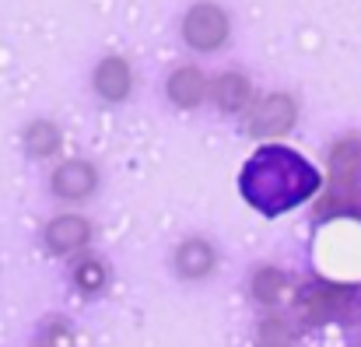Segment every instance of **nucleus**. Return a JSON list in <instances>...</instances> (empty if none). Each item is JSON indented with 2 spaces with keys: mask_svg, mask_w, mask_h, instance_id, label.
<instances>
[{
  "mask_svg": "<svg viewBox=\"0 0 361 347\" xmlns=\"http://www.w3.org/2000/svg\"><path fill=\"white\" fill-rule=\"evenodd\" d=\"M78 284H81V291H99V288L106 284V274H102V267H99L95 260L81 263V267H78Z\"/></svg>",
  "mask_w": 361,
  "mask_h": 347,
  "instance_id": "4468645a",
  "label": "nucleus"
},
{
  "mask_svg": "<svg viewBox=\"0 0 361 347\" xmlns=\"http://www.w3.org/2000/svg\"><path fill=\"white\" fill-rule=\"evenodd\" d=\"M176 267H179L183 277H204V274L214 267V249H211L207 242H200V238H190V242L179 245Z\"/></svg>",
  "mask_w": 361,
  "mask_h": 347,
  "instance_id": "9b49d317",
  "label": "nucleus"
},
{
  "mask_svg": "<svg viewBox=\"0 0 361 347\" xmlns=\"http://www.w3.org/2000/svg\"><path fill=\"white\" fill-rule=\"evenodd\" d=\"M95 183H99V176H95V169L88 162H67V165H60L53 172V190L60 197H67V200L88 197L95 190Z\"/></svg>",
  "mask_w": 361,
  "mask_h": 347,
  "instance_id": "0eeeda50",
  "label": "nucleus"
},
{
  "mask_svg": "<svg viewBox=\"0 0 361 347\" xmlns=\"http://www.w3.org/2000/svg\"><path fill=\"white\" fill-rule=\"evenodd\" d=\"M88 221L85 218H78V214H63V218H56L49 229H46V242H49V249L53 252H74V249H81L85 242H88Z\"/></svg>",
  "mask_w": 361,
  "mask_h": 347,
  "instance_id": "1a4fd4ad",
  "label": "nucleus"
},
{
  "mask_svg": "<svg viewBox=\"0 0 361 347\" xmlns=\"http://www.w3.org/2000/svg\"><path fill=\"white\" fill-rule=\"evenodd\" d=\"M242 197L267 218H277L298 204H305L319 190V172L291 147L267 144L242 165Z\"/></svg>",
  "mask_w": 361,
  "mask_h": 347,
  "instance_id": "f257e3e1",
  "label": "nucleus"
},
{
  "mask_svg": "<svg viewBox=\"0 0 361 347\" xmlns=\"http://www.w3.org/2000/svg\"><path fill=\"white\" fill-rule=\"evenodd\" d=\"M95 92L102 95V99H109V102H120L130 95V81H133V74H130V63L123 60V56H106L99 67H95Z\"/></svg>",
  "mask_w": 361,
  "mask_h": 347,
  "instance_id": "423d86ee",
  "label": "nucleus"
},
{
  "mask_svg": "<svg viewBox=\"0 0 361 347\" xmlns=\"http://www.w3.org/2000/svg\"><path fill=\"white\" fill-rule=\"evenodd\" d=\"M252 291H256V298L259 302H277V295L284 291V277L277 274V270H259L256 274V284H252Z\"/></svg>",
  "mask_w": 361,
  "mask_h": 347,
  "instance_id": "ddd939ff",
  "label": "nucleus"
},
{
  "mask_svg": "<svg viewBox=\"0 0 361 347\" xmlns=\"http://www.w3.org/2000/svg\"><path fill=\"white\" fill-rule=\"evenodd\" d=\"M204 95H207V78H204L197 67H179V71L169 78V99H172L179 109L200 106Z\"/></svg>",
  "mask_w": 361,
  "mask_h": 347,
  "instance_id": "6e6552de",
  "label": "nucleus"
},
{
  "mask_svg": "<svg viewBox=\"0 0 361 347\" xmlns=\"http://www.w3.org/2000/svg\"><path fill=\"white\" fill-rule=\"evenodd\" d=\"M302 312L312 323L323 319H355L361 312L358 288H341V284H312L302 291Z\"/></svg>",
  "mask_w": 361,
  "mask_h": 347,
  "instance_id": "f03ea898",
  "label": "nucleus"
},
{
  "mask_svg": "<svg viewBox=\"0 0 361 347\" xmlns=\"http://www.w3.org/2000/svg\"><path fill=\"white\" fill-rule=\"evenodd\" d=\"M25 144H28V151H32V154H53V151L60 147V130H56L53 123L39 119V123H32V126H28Z\"/></svg>",
  "mask_w": 361,
  "mask_h": 347,
  "instance_id": "f8f14e48",
  "label": "nucleus"
},
{
  "mask_svg": "<svg viewBox=\"0 0 361 347\" xmlns=\"http://www.w3.org/2000/svg\"><path fill=\"white\" fill-rule=\"evenodd\" d=\"M295 116H298L295 99L274 92V95H263V99L256 102L252 119H249V130H252L256 137H277V133H284V130L295 126Z\"/></svg>",
  "mask_w": 361,
  "mask_h": 347,
  "instance_id": "20e7f679",
  "label": "nucleus"
},
{
  "mask_svg": "<svg viewBox=\"0 0 361 347\" xmlns=\"http://www.w3.org/2000/svg\"><path fill=\"white\" fill-rule=\"evenodd\" d=\"M330 179L344 190L361 186V140L358 137H344L334 144L330 151Z\"/></svg>",
  "mask_w": 361,
  "mask_h": 347,
  "instance_id": "39448f33",
  "label": "nucleus"
},
{
  "mask_svg": "<svg viewBox=\"0 0 361 347\" xmlns=\"http://www.w3.org/2000/svg\"><path fill=\"white\" fill-rule=\"evenodd\" d=\"M259 347H288V344H284V341H263Z\"/></svg>",
  "mask_w": 361,
  "mask_h": 347,
  "instance_id": "2eb2a0df",
  "label": "nucleus"
},
{
  "mask_svg": "<svg viewBox=\"0 0 361 347\" xmlns=\"http://www.w3.org/2000/svg\"><path fill=\"white\" fill-rule=\"evenodd\" d=\"M249 99H252V88H249V81L242 74H221L214 81V102H218V109L242 113L249 106Z\"/></svg>",
  "mask_w": 361,
  "mask_h": 347,
  "instance_id": "9d476101",
  "label": "nucleus"
},
{
  "mask_svg": "<svg viewBox=\"0 0 361 347\" xmlns=\"http://www.w3.org/2000/svg\"><path fill=\"white\" fill-rule=\"evenodd\" d=\"M183 39L193 49H200V53L221 49L225 39H228V14L218 4H197V7H190V14L183 21Z\"/></svg>",
  "mask_w": 361,
  "mask_h": 347,
  "instance_id": "7ed1b4c3",
  "label": "nucleus"
}]
</instances>
